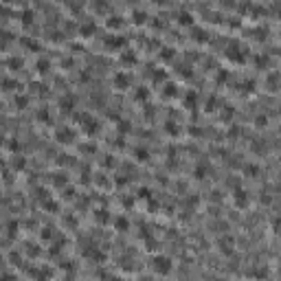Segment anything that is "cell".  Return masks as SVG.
I'll list each match as a JSON object with an SVG mask.
<instances>
[{
    "instance_id": "3957f363",
    "label": "cell",
    "mask_w": 281,
    "mask_h": 281,
    "mask_svg": "<svg viewBox=\"0 0 281 281\" xmlns=\"http://www.w3.org/2000/svg\"><path fill=\"white\" fill-rule=\"evenodd\" d=\"M180 20H182V22H191V16L187 13V11H182V13H180Z\"/></svg>"
},
{
    "instance_id": "6da1fadb",
    "label": "cell",
    "mask_w": 281,
    "mask_h": 281,
    "mask_svg": "<svg viewBox=\"0 0 281 281\" xmlns=\"http://www.w3.org/2000/svg\"><path fill=\"white\" fill-rule=\"evenodd\" d=\"M156 270H160V272H169V259H165V257H156Z\"/></svg>"
},
{
    "instance_id": "7a4b0ae2",
    "label": "cell",
    "mask_w": 281,
    "mask_h": 281,
    "mask_svg": "<svg viewBox=\"0 0 281 281\" xmlns=\"http://www.w3.org/2000/svg\"><path fill=\"white\" fill-rule=\"evenodd\" d=\"M31 18H33V11H29V9L22 11V22H24V24H31Z\"/></svg>"
}]
</instances>
